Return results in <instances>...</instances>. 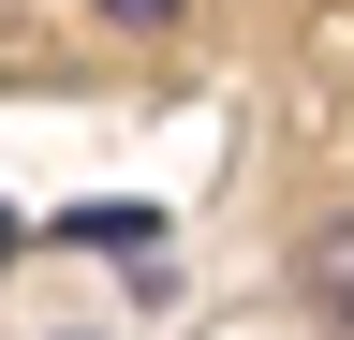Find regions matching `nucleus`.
Masks as SVG:
<instances>
[{
	"instance_id": "obj_1",
	"label": "nucleus",
	"mask_w": 354,
	"mask_h": 340,
	"mask_svg": "<svg viewBox=\"0 0 354 340\" xmlns=\"http://www.w3.org/2000/svg\"><path fill=\"white\" fill-rule=\"evenodd\" d=\"M339 296H354V237L325 222V237H310V311H339Z\"/></svg>"
},
{
	"instance_id": "obj_2",
	"label": "nucleus",
	"mask_w": 354,
	"mask_h": 340,
	"mask_svg": "<svg viewBox=\"0 0 354 340\" xmlns=\"http://www.w3.org/2000/svg\"><path fill=\"white\" fill-rule=\"evenodd\" d=\"M104 15H118V30H162V15H177V0H104Z\"/></svg>"
},
{
	"instance_id": "obj_3",
	"label": "nucleus",
	"mask_w": 354,
	"mask_h": 340,
	"mask_svg": "<svg viewBox=\"0 0 354 340\" xmlns=\"http://www.w3.org/2000/svg\"><path fill=\"white\" fill-rule=\"evenodd\" d=\"M0 15H15V0H0Z\"/></svg>"
}]
</instances>
